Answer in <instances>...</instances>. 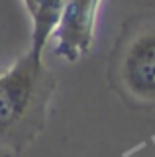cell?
<instances>
[{
	"instance_id": "5",
	"label": "cell",
	"mask_w": 155,
	"mask_h": 157,
	"mask_svg": "<svg viewBox=\"0 0 155 157\" xmlns=\"http://www.w3.org/2000/svg\"><path fill=\"white\" fill-rule=\"evenodd\" d=\"M22 2H24V6H26L28 14H30V18L33 20V16H36L37 10H40V2H41V0H22Z\"/></svg>"
},
{
	"instance_id": "4",
	"label": "cell",
	"mask_w": 155,
	"mask_h": 157,
	"mask_svg": "<svg viewBox=\"0 0 155 157\" xmlns=\"http://www.w3.org/2000/svg\"><path fill=\"white\" fill-rule=\"evenodd\" d=\"M63 4L65 0H41L40 2V10L33 16V29H32V45L30 49H33L36 53H41L45 49L49 37L55 32L57 20H59V14L63 10Z\"/></svg>"
},
{
	"instance_id": "1",
	"label": "cell",
	"mask_w": 155,
	"mask_h": 157,
	"mask_svg": "<svg viewBox=\"0 0 155 157\" xmlns=\"http://www.w3.org/2000/svg\"><path fill=\"white\" fill-rule=\"evenodd\" d=\"M55 88V75L33 49L0 73V149L22 153L37 140Z\"/></svg>"
},
{
	"instance_id": "3",
	"label": "cell",
	"mask_w": 155,
	"mask_h": 157,
	"mask_svg": "<svg viewBox=\"0 0 155 157\" xmlns=\"http://www.w3.org/2000/svg\"><path fill=\"white\" fill-rule=\"evenodd\" d=\"M102 0H65L55 26V55L75 63L94 43L96 16Z\"/></svg>"
},
{
	"instance_id": "2",
	"label": "cell",
	"mask_w": 155,
	"mask_h": 157,
	"mask_svg": "<svg viewBox=\"0 0 155 157\" xmlns=\"http://www.w3.org/2000/svg\"><path fill=\"white\" fill-rule=\"evenodd\" d=\"M108 81L126 104L155 108V10L124 24L110 53Z\"/></svg>"
}]
</instances>
